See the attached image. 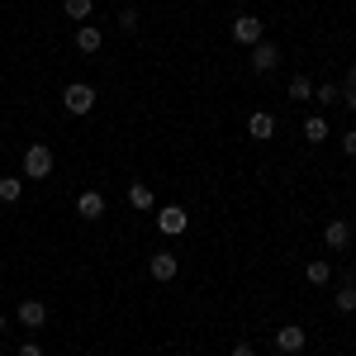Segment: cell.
<instances>
[{
  "instance_id": "obj_1",
  "label": "cell",
  "mask_w": 356,
  "mask_h": 356,
  "mask_svg": "<svg viewBox=\"0 0 356 356\" xmlns=\"http://www.w3.org/2000/svg\"><path fill=\"white\" fill-rule=\"evenodd\" d=\"M53 176V147L48 143H29L24 147V181H48Z\"/></svg>"
},
{
  "instance_id": "obj_2",
  "label": "cell",
  "mask_w": 356,
  "mask_h": 356,
  "mask_svg": "<svg viewBox=\"0 0 356 356\" xmlns=\"http://www.w3.org/2000/svg\"><path fill=\"white\" fill-rule=\"evenodd\" d=\"M62 110H67V114H76V119H81V114H90V110H95V86L72 81L67 90H62Z\"/></svg>"
},
{
  "instance_id": "obj_3",
  "label": "cell",
  "mask_w": 356,
  "mask_h": 356,
  "mask_svg": "<svg viewBox=\"0 0 356 356\" xmlns=\"http://www.w3.org/2000/svg\"><path fill=\"white\" fill-rule=\"evenodd\" d=\"M266 38V24L257 19V15H238L233 19V43H243V48H257Z\"/></svg>"
},
{
  "instance_id": "obj_4",
  "label": "cell",
  "mask_w": 356,
  "mask_h": 356,
  "mask_svg": "<svg viewBox=\"0 0 356 356\" xmlns=\"http://www.w3.org/2000/svg\"><path fill=\"white\" fill-rule=\"evenodd\" d=\"M275 67H280V48H275V43H266V38H261V43H257V48H252V72H257V76H271Z\"/></svg>"
},
{
  "instance_id": "obj_5",
  "label": "cell",
  "mask_w": 356,
  "mask_h": 356,
  "mask_svg": "<svg viewBox=\"0 0 356 356\" xmlns=\"http://www.w3.org/2000/svg\"><path fill=\"white\" fill-rule=\"evenodd\" d=\"M76 219H86V223L105 219V195L100 191H81L76 195Z\"/></svg>"
},
{
  "instance_id": "obj_6",
  "label": "cell",
  "mask_w": 356,
  "mask_h": 356,
  "mask_svg": "<svg viewBox=\"0 0 356 356\" xmlns=\"http://www.w3.org/2000/svg\"><path fill=\"white\" fill-rule=\"evenodd\" d=\"M186 209H181V204H166V209H157V228H162L166 238H176V233H186Z\"/></svg>"
},
{
  "instance_id": "obj_7",
  "label": "cell",
  "mask_w": 356,
  "mask_h": 356,
  "mask_svg": "<svg viewBox=\"0 0 356 356\" xmlns=\"http://www.w3.org/2000/svg\"><path fill=\"white\" fill-rule=\"evenodd\" d=\"M147 271H152V280H176V271H181V261H176V252H152Z\"/></svg>"
},
{
  "instance_id": "obj_8",
  "label": "cell",
  "mask_w": 356,
  "mask_h": 356,
  "mask_svg": "<svg viewBox=\"0 0 356 356\" xmlns=\"http://www.w3.org/2000/svg\"><path fill=\"white\" fill-rule=\"evenodd\" d=\"M247 134L257 138V143H271V138H275V114L257 110V114H252V119H247Z\"/></svg>"
},
{
  "instance_id": "obj_9",
  "label": "cell",
  "mask_w": 356,
  "mask_h": 356,
  "mask_svg": "<svg viewBox=\"0 0 356 356\" xmlns=\"http://www.w3.org/2000/svg\"><path fill=\"white\" fill-rule=\"evenodd\" d=\"M275 347H280V352H285V356L304 352V328H300V323H285V328L275 332Z\"/></svg>"
},
{
  "instance_id": "obj_10",
  "label": "cell",
  "mask_w": 356,
  "mask_h": 356,
  "mask_svg": "<svg viewBox=\"0 0 356 356\" xmlns=\"http://www.w3.org/2000/svg\"><path fill=\"white\" fill-rule=\"evenodd\" d=\"M19 323H24V328H43V323H48V304L43 300H24L19 304Z\"/></svg>"
},
{
  "instance_id": "obj_11",
  "label": "cell",
  "mask_w": 356,
  "mask_h": 356,
  "mask_svg": "<svg viewBox=\"0 0 356 356\" xmlns=\"http://www.w3.org/2000/svg\"><path fill=\"white\" fill-rule=\"evenodd\" d=\"M323 243H328V247H347V243H352V223H347V219H328Z\"/></svg>"
},
{
  "instance_id": "obj_12",
  "label": "cell",
  "mask_w": 356,
  "mask_h": 356,
  "mask_svg": "<svg viewBox=\"0 0 356 356\" xmlns=\"http://www.w3.org/2000/svg\"><path fill=\"white\" fill-rule=\"evenodd\" d=\"M100 43H105V33H100V29H90V24L76 29V48H81L86 57H90V53H100Z\"/></svg>"
},
{
  "instance_id": "obj_13",
  "label": "cell",
  "mask_w": 356,
  "mask_h": 356,
  "mask_svg": "<svg viewBox=\"0 0 356 356\" xmlns=\"http://www.w3.org/2000/svg\"><path fill=\"white\" fill-rule=\"evenodd\" d=\"M24 195V176H0V204H15Z\"/></svg>"
},
{
  "instance_id": "obj_14",
  "label": "cell",
  "mask_w": 356,
  "mask_h": 356,
  "mask_svg": "<svg viewBox=\"0 0 356 356\" xmlns=\"http://www.w3.org/2000/svg\"><path fill=\"white\" fill-rule=\"evenodd\" d=\"M90 10H95V0H62V15H67V19H76V24L90 19Z\"/></svg>"
},
{
  "instance_id": "obj_15",
  "label": "cell",
  "mask_w": 356,
  "mask_h": 356,
  "mask_svg": "<svg viewBox=\"0 0 356 356\" xmlns=\"http://www.w3.org/2000/svg\"><path fill=\"white\" fill-rule=\"evenodd\" d=\"M304 280H309V285H328V280H332V266L318 257V261H309V266H304Z\"/></svg>"
},
{
  "instance_id": "obj_16",
  "label": "cell",
  "mask_w": 356,
  "mask_h": 356,
  "mask_svg": "<svg viewBox=\"0 0 356 356\" xmlns=\"http://www.w3.org/2000/svg\"><path fill=\"white\" fill-rule=\"evenodd\" d=\"M304 138H309V143H323V138H328V119H323V114H309V119H304Z\"/></svg>"
},
{
  "instance_id": "obj_17",
  "label": "cell",
  "mask_w": 356,
  "mask_h": 356,
  "mask_svg": "<svg viewBox=\"0 0 356 356\" xmlns=\"http://www.w3.org/2000/svg\"><path fill=\"white\" fill-rule=\"evenodd\" d=\"M129 204H134V209H152V191H147L143 181H134V186H129Z\"/></svg>"
},
{
  "instance_id": "obj_18",
  "label": "cell",
  "mask_w": 356,
  "mask_h": 356,
  "mask_svg": "<svg viewBox=\"0 0 356 356\" xmlns=\"http://www.w3.org/2000/svg\"><path fill=\"white\" fill-rule=\"evenodd\" d=\"M314 95V81L309 76H290V100H309Z\"/></svg>"
},
{
  "instance_id": "obj_19",
  "label": "cell",
  "mask_w": 356,
  "mask_h": 356,
  "mask_svg": "<svg viewBox=\"0 0 356 356\" xmlns=\"http://www.w3.org/2000/svg\"><path fill=\"white\" fill-rule=\"evenodd\" d=\"M332 304H337V314H352V309H356V290L347 285L342 295H332Z\"/></svg>"
},
{
  "instance_id": "obj_20",
  "label": "cell",
  "mask_w": 356,
  "mask_h": 356,
  "mask_svg": "<svg viewBox=\"0 0 356 356\" xmlns=\"http://www.w3.org/2000/svg\"><path fill=\"white\" fill-rule=\"evenodd\" d=\"M314 95H318V100H323V105H337V95H342V90H337V86H318V90H314Z\"/></svg>"
},
{
  "instance_id": "obj_21",
  "label": "cell",
  "mask_w": 356,
  "mask_h": 356,
  "mask_svg": "<svg viewBox=\"0 0 356 356\" xmlns=\"http://www.w3.org/2000/svg\"><path fill=\"white\" fill-rule=\"evenodd\" d=\"M119 29H124V33H138V10H124V15H119Z\"/></svg>"
},
{
  "instance_id": "obj_22",
  "label": "cell",
  "mask_w": 356,
  "mask_h": 356,
  "mask_svg": "<svg viewBox=\"0 0 356 356\" xmlns=\"http://www.w3.org/2000/svg\"><path fill=\"white\" fill-rule=\"evenodd\" d=\"M342 152H347V157H356V129H352V134H342Z\"/></svg>"
},
{
  "instance_id": "obj_23",
  "label": "cell",
  "mask_w": 356,
  "mask_h": 356,
  "mask_svg": "<svg viewBox=\"0 0 356 356\" xmlns=\"http://www.w3.org/2000/svg\"><path fill=\"white\" fill-rule=\"evenodd\" d=\"M15 356H43V347H38V342H24V347H19Z\"/></svg>"
},
{
  "instance_id": "obj_24",
  "label": "cell",
  "mask_w": 356,
  "mask_h": 356,
  "mask_svg": "<svg viewBox=\"0 0 356 356\" xmlns=\"http://www.w3.org/2000/svg\"><path fill=\"white\" fill-rule=\"evenodd\" d=\"M228 356H257V347H252V342H238V347H233Z\"/></svg>"
},
{
  "instance_id": "obj_25",
  "label": "cell",
  "mask_w": 356,
  "mask_h": 356,
  "mask_svg": "<svg viewBox=\"0 0 356 356\" xmlns=\"http://www.w3.org/2000/svg\"><path fill=\"white\" fill-rule=\"evenodd\" d=\"M347 90H356V67H352V76H347Z\"/></svg>"
},
{
  "instance_id": "obj_26",
  "label": "cell",
  "mask_w": 356,
  "mask_h": 356,
  "mask_svg": "<svg viewBox=\"0 0 356 356\" xmlns=\"http://www.w3.org/2000/svg\"><path fill=\"white\" fill-rule=\"evenodd\" d=\"M347 105H352V110H356V90H347Z\"/></svg>"
},
{
  "instance_id": "obj_27",
  "label": "cell",
  "mask_w": 356,
  "mask_h": 356,
  "mask_svg": "<svg viewBox=\"0 0 356 356\" xmlns=\"http://www.w3.org/2000/svg\"><path fill=\"white\" fill-rule=\"evenodd\" d=\"M0 332H5V314H0Z\"/></svg>"
},
{
  "instance_id": "obj_28",
  "label": "cell",
  "mask_w": 356,
  "mask_h": 356,
  "mask_svg": "<svg viewBox=\"0 0 356 356\" xmlns=\"http://www.w3.org/2000/svg\"><path fill=\"white\" fill-rule=\"evenodd\" d=\"M352 290H356V275H352Z\"/></svg>"
}]
</instances>
